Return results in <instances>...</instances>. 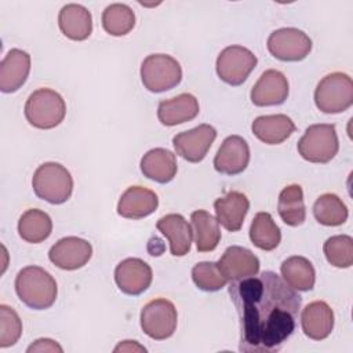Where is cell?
<instances>
[{"instance_id": "cell-1", "label": "cell", "mask_w": 353, "mask_h": 353, "mask_svg": "<svg viewBox=\"0 0 353 353\" xmlns=\"http://www.w3.org/2000/svg\"><path fill=\"white\" fill-rule=\"evenodd\" d=\"M229 295L240 320L241 352L274 353L295 331L302 298L277 273L232 281Z\"/></svg>"}, {"instance_id": "cell-2", "label": "cell", "mask_w": 353, "mask_h": 353, "mask_svg": "<svg viewBox=\"0 0 353 353\" xmlns=\"http://www.w3.org/2000/svg\"><path fill=\"white\" fill-rule=\"evenodd\" d=\"M15 292L30 309L44 310L54 305L58 287L55 279L40 266H26L15 277Z\"/></svg>"}, {"instance_id": "cell-3", "label": "cell", "mask_w": 353, "mask_h": 353, "mask_svg": "<svg viewBox=\"0 0 353 353\" xmlns=\"http://www.w3.org/2000/svg\"><path fill=\"white\" fill-rule=\"evenodd\" d=\"M32 186L39 199L51 204H62L72 196L73 178L62 164L48 161L37 167Z\"/></svg>"}, {"instance_id": "cell-4", "label": "cell", "mask_w": 353, "mask_h": 353, "mask_svg": "<svg viewBox=\"0 0 353 353\" xmlns=\"http://www.w3.org/2000/svg\"><path fill=\"white\" fill-rule=\"evenodd\" d=\"M66 114V103L59 92L51 88L33 91L25 103V117L30 125L51 130L59 125Z\"/></svg>"}, {"instance_id": "cell-5", "label": "cell", "mask_w": 353, "mask_h": 353, "mask_svg": "<svg viewBox=\"0 0 353 353\" xmlns=\"http://www.w3.org/2000/svg\"><path fill=\"white\" fill-rule=\"evenodd\" d=\"M314 103L319 110L328 114L347 110L353 103L352 77L342 72L324 76L314 90Z\"/></svg>"}, {"instance_id": "cell-6", "label": "cell", "mask_w": 353, "mask_h": 353, "mask_svg": "<svg viewBox=\"0 0 353 353\" xmlns=\"http://www.w3.org/2000/svg\"><path fill=\"white\" fill-rule=\"evenodd\" d=\"M339 150V141L334 124H313L305 130L298 141V153L310 163H328Z\"/></svg>"}, {"instance_id": "cell-7", "label": "cell", "mask_w": 353, "mask_h": 353, "mask_svg": "<svg viewBox=\"0 0 353 353\" xmlns=\"http://www.w3.org/2000/svg\"><path fill=\"white\" fill-rule=\"evenodd\" d=\"M141 80L150 92H164L182 80L179 62L167 54H150L141 65Z\"/></svg>"}, {"instance_id": "cell-8", "label": "cell", "mask_w": 353, "mask_h": 353, "mask_svg": "<svg viewBox=\"0 0 353 353\" xmlns=\"http://www.w3.org/2000/svg\"><path fill=\"white\" fill-rule=\"evenodd\" d=\"M139 320L142 331L149 338L154 341H164L174 335L178 313L171 301L157 298L142 307Z\"/></svg>"}, {"instance_id": "cell-9", "label": "cell", "mask_w": 353, "mask_h": 353, "mask_svg": "<svg viewBox=\"0 0 353 353\" xmlns=\"http://www.w3.org/2000/svg\"><path fill=\"white\" fill-rule=\"evenodd\" d=\"M258 63L252 51L243 46H229L216 58V74L229 85L243 84Z\"/></svg>"}, {"instance_id": "cell-10", "label": "cell", "mask_w": 353, "mask_h": 353, "mask_svg": "<svg viewBox=\"0 0 353 353\" xmlns=\"http://www.w3.org/2000/svg\"><path fill=\"white\" fill-rule=\"evenodd\" d=\"M269 52L285 62L305 59L312 50L310 37L296 28H280L268 37Z\"/></svg>"}, {"instance_id": "cell-11", "label": "cell", "mask_w": 353, "mask_h": 353, "mask_svg": "<svg viewBox=\"0 0 353 353\" xmlns=\"http://www.w3.org/2000/svg\"><path fill=\"white\" fill-rule=\"evenodd\" d=\"M216 138V130L210 124H200L192 130L176 134L172 138V145L182 159L189 163L201 161L208 153L212 142Z\"/></svg>"}, {"instance_id": "cell-12", "label": "cell", "mask_w": 353, "mask_h": 353, "mask_svg": "<svg viewBox=\"0 0 353 353\" xmlns=\"http://www.w3.org/2000/svg\"><path fill=\"white\" fill-rule=\"evenodd\" d=\"M92 255L91 244L80 237L68 236L59 239L48 252L50 261L59 269L76 270L83 268Z\"/></svg>"}, {"instance_id": "cell-13", "label": "cell", "mask_w": 353, "mask_h": 353, "mask_svg": "<svg viewBox=\"0 0 353 353\" xmlns=\"http://www.w3.org/2000/svg\"><path fill=\"white\" fill-rule=\"evenodd\" d=\"M153 279L152 268L139 258H127L114 269V281L119 290L127 295L145 292Z\"/></svg>"}, {"instance_id": "cell-14", "label": "cell", "mask_w": 353, "mask_h": 353, "mask_svg": "<svg viewBox=\"0 0 353 353\" xmlns=\"http://www.w3.org/2000/svg\"><path fill=\"white\" fill-rule=\"evenodd\" d=\"M216 265L228 281H239L255 276L261 266L258 256L240 245L228 247Z\"/></svg>"}, {"instance_id": "cell-15", "label": "cell", "mask_w": 353, "mask_h": 353, "mask_svg": "<svg viewBox=\"0 0 353 353\" xmlns=\"http://www.w3.org/2000/svg\"><path fill=\"white\" fill-rule=\"evenodd\" d=\"M250 163V146L240 135H230L223 139L214 157V168L219 174L237 175Z\"/></svg>"}, {"instance_id": "cell-16", "label": "cell", "mask_w": 353, "mask_h": 353, "mask_svg": "<svg viewBox=\"0 0 353 353\" xmlns=\"http://www.w3.org/2000/svg\"><path fill=\"white\" fill-rule=\"evenodd\" d=\"M251 102L255 106H276L288 97V80L280 70H265L251 88Z\"/></svg>"}, {"instance_id": "cell-17", "label": "cell", "mask_w": 353, "mask_h": 353, "mask_svg": "<svg viewBox=\"0 0 353 353\" xmlns=\"http://www.w3.org/2000/svg\"><path fill=\"white\" fill-rule=\"evenodd\" d=\"M30 72V55L19 48H11L0 62V90L15 92L26 81Z\"/></svg>"}, {"instance_id": "cell-18", "label": "cell", "mask_w": 353, "mask_h": 353, "mask_svg": "<svg viewBox=\"0 0 353 353\" xmlns=\"http://www.w3.org/2000/svg\"><path fill=\"white\" fill-rule=\"evenodd\" d=\"M157 194L143 186H130L117 203V214L127 219H142L156 211Z\"/></svg>"}, {"instance_id": "cell-19", "label": "cell", "mask_w": 353, "mask_h": 353, "mask_svg": "<svg viewBox=\"0 0 353 353\" xmlns=\"http://www.w3.org/2000/svg\"><path fill=\"white\" fill-rule=\"evenodd\" d=\"M214 208L218 223L229 232H237L241 229L250 210V201L244 193L230 190L223 197L215 200Z\"/></svg>"}, {"instance_id": "cell-20", "label": "cell", "mask_w": 353, "mask_h": 353, "mask_svg": "<svg viewBox=\"0 0 353 353\" xmlns=\"http://www.w3.org/2000/svg\"><path fill=\"white\" fill-rule=\"evenodd\" d=\"M199 101L189 92L163 99L157 106V117L163 125L172 127L193 120L199 114Z\"/></svg>"}, {"instance_id": "cell-21", "label": "cell", "mask_w": 353, "mask_h": 353, "mask_svg": "<svg viewBox=\"0 0 353 353\" xmlns=\"http://www.w3.org/2000/svg\"><path fill=\"white\" fill-rule=\"evenodd\" d=\"M301 325L303 334L310 339H325L334 328V312L324 301L310 302L302 310Z\"/></svg>"}, {"instance_id": "cell-22", "label": "cell", "mask_w": 353, "mask_h": 353, "mask_svg": "<svg viewBox=\"0 0 353 353\" xmlns=\"http://www.w3.org/2000/svg\"><path fill=\"white\" fill-rule=\"evenodd\" d=\"M156 228L168 239L170 251L174 256H183L190 251L193 230L181 214H167L161 216Z\"/></svg>"}, {"instance_id": "cell-23", "label": "cell", "mask_w": 353, "mask_h": 353, "mask_svg": "<svg viewBox=\"0 0 353 353\" xmlns=\"http://www.w3.org/2000/svg\"><path fill=\"white\" fill-rule=\"evenodd\" d=\"M58 26L68 39L83 41L92 32L91 12L81 4H65L58 14Z\"/></svg>"}, {"instance_id": "cell-24", "label": "cell", "mask_w": 353, "mask_h": 353, "mask_svg": "<svg viewBox=\"0 0 353 353\" xmlns=\"http://www.w3.org/2000/svg\"><path fill=\"white\" fill-rule=\"evenodd\" d=\"M139 165L146 178L159 183L171 182L178 171L175 154L164 148H154L146 152Z\"/></svg>"}, {"instance_id": "cell-25", "label": "cell", "mask_w": 353, "mask_h": 353, "mask_svg": "<svg viewBox=\"0 0 353 353\" xmlns=\"http://www.w3.org/2000/svg\"><path fill=\"white\" fill-rule=\"evenodd\" d=\"M251 130L259 141L268 145H279L295 132V124L287 114H268L256 117Z\"/></svg>"}, {"instance_id": "cell-26", "label": "cell", "mask_w": 353, "mask_h": 353, "mask_svg": "<svg viewBox=\"0 0 353 353\" xmlns=\"http://www.w3.org/2000/svg\"><path fill=\"white\" fill-rule=\"evenodd\" d=\"M190 222L197 251H214L221 240V229L216 218H214L205 210H196L190 215Z\"/></svg>"}, {"instance_id": "cell-27", "label": "cell", "mask_w": 353, "mask_h": 353, "mask_svg": "<svg viewBox=\"0 0 353 353\" xmlns=\"http://www.w3.org/2000/svg\"><path fill=\"white\" fill-rule=\"evenodd\" d=\"M281 279L296 291H310L314 287L316 272L312 262L299 255L290 256L280 265Z\"/></svg>"}, {"instance_id": "cell-28", "label": "cell", "mask_w": 353, "mask_h": 353, "mask_svg": "<svg viewBox=\"0 0 353 353\" xmlns=\"http://www.w3.org/2000/svg\"><path fill=\"white\" fill-rule=\"evenodd\" d=\"M51 232L52 221L50 215L41 210L30 208L25 211L18 221V233L26 243H41L50 237Z\"/></svg>"}, {"instance_id": "cell-29", "label": "cell", "mask_w": 353, "mask_h": 353, "mask_svg": "<svg viewBox=\"0 0 353 353\" xmlns=\"http://www.w3.org/2000/svg\"><path fill=\"white\" fill-rule=\"evenodd\" d=\"M277 211L283 222L288 226H299L306 219L302 188L296 183L285 186L279 194Z\"/></svg>"}, {"instance_id": "cell-30", "label": "cell", "mask_w": 353, "mask_h": 353, "mask_svg": "<svg viewBox=\"0 0 353 353\" xmlns=\"http://www.w3.org/2000/svg\"><path fill=\"white\" fill-rule=\"evenodd\" d=\"M250 240L263 251L274 250L281 241L280 228L269 212H258L250 226Z\"/></svg>"}, {"instance_id": "cell-31", "label": "cell", "mask_w": 353, "mask_h": 353, "mask_svg": "<svg viewBox=\"0 0 353 353\" xmlns=\"http://www.w3.org/2000/svg\"><path fill=\"white\" fill-rule=\"evenodd\" d=\"M313 215L324 226H339L346 222L349 212L342 199L334 193H324L314 201Z\"/></svg>"}, {"instance_id": "cell-32", "label": "cell", "mask_w": 353, "mask_h": 353, "mask_svg": "<svg viewBox=\"0 0 353 353\" xmlns=\"http://www.w3.org/2000/svg\"><path fill=\"white\" fill-rule=\"evenodd\" d=\"M102 26L112 36H124L135 26V14L123 3H113L102 12Z\"/></svg>"}, {"instance_id": "cell-33", "label": "cell", "mask_w": 353, "mask_h": 353, "mask_svg": "<svg viewBox=\"0 0 353 353\" xmlns=\"http://www.w3.org/2000/svg\"><path fill=\"white\" fill-rule=\"evenodd\" d=\"M324 255L335 268L346 269L353 265V239L347 234L332 236L323 245Z\"/></svg>"}, {"instance_id": "cell-34", "label": "cell", "mask_w": 353, "mask_h": 353, "mask_svg": "<svg viewBox=\"0 0 353 353\" xmlns=\"http://www.w3.org/2000/svg\"><path fill=\"white\" fill-rule=\"evenodd\" d=\"M192 280L197 288L214 292L228 284V279L222 274L215 262H199L192 269Z\"/></svg>"}, {"instance_id": "cell-35", "label": "cell", "mask_w": 353, "mask_h": 353, "mask_svg": "<svg viewBox=\"0 0 353 353\" xmlns=\"http://www.w3.org/2000/svg\"><path fill=\"white\" fill-rule=\"evenodd\" d=\"M21 335L22 323L18 313L7 305H0V347L15 345Z\"/></svg>"}, {"instance_id": "cell-36", "label": "cell", "mask_w": 353, "mask_h": 353, "mask_svg": "<svg viewBox=\"0 0 353 353\" xmlns=\"http://www.w3.org/2000/svg\"><path fill=\"white\" fill-rule=\"evenodd\" d=\"M32 352H59L62 353L63 349L52 339L48 338H40L37 341H34L29 347H28V353Z\"/></svg>"}, {"instance_id": "cell-37", "label": "cell", "mask_w": 353, "mask_h": 353, "mask_svg": "<svg viewBox=\"0 0 353 353\" xmlns=\"http://www.w3.org/2000/svg\"><path fill=\"white\" fill-rule=\"evenodd\" d=\"M114 352H146V349L137 341H123L114 347Z\"/></svg>"}]
</instances>
